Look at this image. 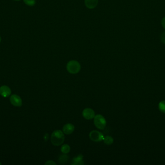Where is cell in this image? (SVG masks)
Returning a JSON list of instances; mask_svg holds the SVG:
<instances>
[{"instance_id": "cell-1", "label": "cell", "mask_w": 165, "mask_h": 165, "mask_svg": "<svg viewBox=\"0 0 165 165\" xmlns=\"http://www.w3.org/2000/svg\"><path fill=\"white\" fill-rule=\"evenodd\" d=\"M64 140V134L61 130H55L51 135V143L55 146H58L62 145Z\"/></svg>"}, {"instance_id": "cell-2", "label": "cell", "mask_w": 165, "mask_h": 165, "mask_svg": "<svg viewBox=\"0 0 165 165\" xmlns=\"http://www.w3.org/2000/svg\"><path fill=\"white\" fill-rule=\"evenodd\" d=\"M81 68V67L80 63L75 60L69 61L66 66L67 71L72 74H76L79 72Z\"/></svg>"}, {"instance_id": "cell-3", "label": "cell", "mask_w": 165, "mask_h": 165, "mask_svg": "<svg viewBox=\"0 0 165 165\" xmlns=\"http://www.w3.org/2000/svg\"><path fill=\"white\" fill-rule=\"evenodd\" d=\"M94 123L95 126L99 129H104L106 126V119L101 114L95 115L94 119Z\"/></svg>"}, {"instance_id": "cell-4", "label": "cell", "mask_w": 165, "mask_h": 165, "mask_svg": "<svg viewBox=\"0 0 165 165\" xmlns=\"http://www.w3.org/2000/svg\"><path fill=\"white\" fill-rule=\"evenodd\" d=\"M89 138L90 140L94 142H100L104 139V136L102 133L97 130H93L89 133Z\"/></svg>"}, {"instance_id": "cell-5", "label": "cell", "mask_w": 165, "mask_h": 165, "mask_svg": "<svg viewBox=\"0 0 165 165\" xmlns=\"http://www.w3.org/2000/svg\"><path fill=\"white\" fill-rule=\"evenodd\" d=\"M82 115L84 118L89 120L94 118L95 113L92 109L90 108H86L82 111Z\"/></svg>"}, {"instance_id": "cell-6", "label": "cell", "mask_w": 165, "mask_h": 165, "mask_svg": "<svg viewBox=\"0 0 165 165\" xmlns=\"http://www.w3.org/2000/svg\"><path fill=\"white\" fill-rule=\"evenodd\" d=\"M10 102L15 106H20L22 105V100L17 95H12L10 97Z\"/></svg>"}, {"instance_id": "cell-7", "label": "cell", "mask_w": 165, "mask_h": 165, "mask_svg": "<svg viewBox=\"0 0 165 165\" xmlns=\"http://www.w3.org/2000/svg\"><path fill=\"white\" fill-rule=\"evenodd\" d=\"M75 127L72 124H66L63 127V132L65 134L70 135L74 131Z\"/></svg>"}, {"instance_id": "cell-8", "label": "cell", "mask_w": 165, "mask_h": 165, "mask_svg": "<svg viewBox=\"0 0 165 165\" xmlns=\"http://www.w3.org/2000/svg\"><path fill=\"white\" fill-rule=\"evenodd\" d=\"M11 91L10 89L7 86H3L0 88V94L3 97H8L10 95Z\"/></svg>"}, {"instance_id": "cell-9", "label": "cell", "mask_w": 165, "mask_h": 165, "mask_svg": "<svg viewBox=\"0 0 165 165\" xmlns=\"http://www.w3.org/2000/svg\"><path fill=\"white\" fill-rule=\"evenodd\" d=\"M85 5L88 9L95 8L98 3V0H85Z\"/></svg>"}, {"instance_id": "cell-10", "label": "cell", "mask_w": 165, "mask_h": 165, "mask_svg": "<svg viewBox=\"0 0 165 165\" xmlns=\"http://www.w3.org/2000/svg\"><path fill=\"white\" fill-rule=\"evenodd\" d=\"M72 165H84V161H83V156L82 154H79L78 156L73 158L72 160V163H71Z\"/></svg>"}, {"instance_id": "cell-11", "label": "cell", "mask_w": 165, "mask_h": 165, "mask_svg": "<svg viewBox=\"0 0 165 165\" xmlns=\"http://www.w3.org/2000/svg\"><path fill=\"white\" fill-rule=\"evenodd\" d=\"M66 154H64L62 156H60L58 158V162L61 164H65L66 162H68V160H69V157Z\"/></svg>"}, {"instance_id": "cell-12", "label": "cell", "mask_w": 165, "mask_h": 165, "mask_svg": "<svg viewBox=\"0 0 165 165\" xmlns=\"http://www.w3.org/2000/svg\"><path fill=\"white\" fill-rule=\"evenodd\" d=\"M60 150H61L62 153H63V154H67L70 152V150H71V148L68 144H63L61 147Z\"/></svg>"}, {"instance_id": "cell-13", "label": "cell", "mask_w": 165, "mask_h": 165, "mask_svg": "<svg viewBox=\"0 0 165 165\" xmlns=\"http://www.w3.org/2000/svg\"><path fill=\"white\" fill-rule=\"evenodd\" d=\"M103 141H104V143L106 144L107 145H111L113 143V138L111 136H107L104 137Z\"/></svg>"}, {"instance_id": "cell-14", "label": "cell", "mask_w": 165, "mask_h": 165, "mask_svg": "<svg viewBox=\"0 0 165 165\" xmlns=\"http://www.w3.org/2000/svg\"><path fill=\"white\" fill-rule=\"evenodd\" d=\"M23 2L27 5L30 7H33L36 3L35 0H23Z\"/></svg>"}, {"instance_id": "cell-15", "label": "cell", "mask_w": 165, "mask_h": 165, "mask_svg": "<svg viewBox=\"0 0 165 165\" xmlns=\"http://www.w3.org/2000/svg\"><path fill=\"white\" fill-rule=\"evenodd\" d=\"M159 109L161 112L165 113V101H162L159 104Z\"/></svg>"}, {"instance_id": "cell-16", "label": "cell", "mask_w": 165, "mask_h": 165, "mask_svg": "<svg viewBox=\"0 0 165 165\" xmlns=\"http://www.w3.org/2000/svg\"><path fill=\"white\" fill-rule=\"evenodd\" d=\"M160 39L163 43L165 44V32H163L160 37Z\"/></svg>"}, {"instance_id": "cell-17", "label": "cell", "mask_w": 165, "mask_h": 165, "mask_svg": "<svg viewBox=\"0 0 165 165\" xmlns=\"http://www.w3.org/2000/svg\"><path fill=\"white\" fill-rule=\"evenodd\" d=\"M45 165H56V163L54 162L53 161H51V160H49V161H47Z\"/></svg>"}, {"instance_id": "cell-18", "label": "cell", "mask_w": 165, "mask_h": 165, "mask_svg": "<svg viewBox=\"0 0 165 165\" xmlns=\"http://www.w3.org/2000/svg\"><path fill=\"white\" fill-rule=\"evenodd\" d=\"M161 24H162V27L165 29V17L162 19L161 21Z\"/></svg>"}, {"instance_id": "cell-19", "label": "cell", "mask_w": 165, "mask_h": 165, "mask_svg": "<svg viewBox=\"0 0 165 165\" xmlns=\"http://www.w3.org/2000/svg\"><path fill=\"white\" fill-rule=\"evenodd\" d=\"M1 41H2L1 37L0 36V43L1 42Z\"/></svg>"}, {"instance_id": "cell-20", "label": "cell", "mask_w": 165, "mask_h": 165, "mask_svg": "<svg viewBox=\"0 0 165 165\" xmlns=\"http://www.w3.org/2000/svg\"><path fill=\"white\" fill-rule=\"evenodd\" d=\"M15 1H20V0H14Z\"/></svg>"}, {"instance_id": "cell-21", "label": "cell", "mask_w": 165, "mask_h": 165, "mask_svg": "<svg viewBox=\"0 0 165 165\" xmlns=\"http://www.w3.org/2000/svg\"><path fill=\"white\" fill-rule=\"evenodd\" d=\"M1 163H0V165H1Z\"/></svg>"}]
</instances>
